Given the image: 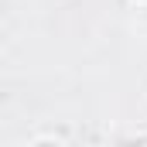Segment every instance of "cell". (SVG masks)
Instances as JSON below:
<instances>
[{
    "mask_svg": "<svg viewBox=\"0 0 147 147\" xmlns=\"http://www.w3.org/2000/svg\"><path fill=\"white\" fill-rule=\"evenodd\" d=\"M130 7H134V10H140V7H147V0H130Z\"/></svg>",
    "mask_w": 147,
    "mask_h": 147,
    "instance_id": "4",
    "label": "cell"
},
{
    "mask_svg": "<svg viewBox=\"0 0 147 147\" xmlns=\"http://www.w3.org/2000/svg\"><path fill=\"white\" fill-rule=\"evenodd\" d=\"M120 140H127V144H147V127H137V130L120 134Z\"/></svg>",
    "mask_w": 147,
    "mask_h": 147,
    "instance_id": "2",
    "label": "cell"
},
{
    "mask_svg": "<svg viewBox=\"0 0 147 147\" xmlns=\"http://www.w3.org/2000/svg\"><path fill=\"white\" fill-rule=\"evenodd\" d=\"M69 140H72V130H62V127H45L28 137V144H69Z\"/></svg>",
    "mask_w": 147,
    "mask_h": 147,
    "instance_id": "1",
    "label": "cell"
},
{
    "mask_svg": "<svg viewBox=\"0 0 147 147\" xmlns=\"http://www.w3.org/2000/svg\"><path fill=\"white\" fill-rule=\"evenodd\" d=\"M137 28H140V34H147V7L137 10Z\"/></svg>",
    "mask_w": 147,
    "mask_h": 147,
    "instance_id": "3",
    "label": "cell"
}]
</instances>
